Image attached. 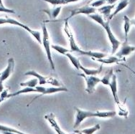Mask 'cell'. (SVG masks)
I'll return each instance as SVG.
<instances>
[{"label": "cell", "mask_w": 135, "mask_h": 134, "mask_svg": "<svg viewBox=\"0 0 135 134\" xmlns=\"http://www.w3.org/2000/svg\"><path fill=\"white\" fill-rule=\"evenodd\" d=\"M91 19H92L93 20H94L95 22H96L97 23H99L100 25H101L104 29L106 30L107 33V36H108V38H109V41L111 42V44H112V54H115L117 52V49H119V47L121 46V42L120 41H119L116 37L114 36V33L112 32V29H111V27H110V24H109V20H104L103 17H101V15L99 14H89L88 15Z\"/></svg>", "instance_id": "6da1fadb"}, {"label": "cell", "mask_w": 135, "mask_h": 134, "mask_svg": "<svg viewBox=\"0 0 135 134\" xmlns=\"http://www.w3.org/2000/svg\"><path fill=\"white\" fill-rule=\"evenodd\" d=\"M13 24V25H17L19 27H21L22 28L25 29L27 32H28L29 33L31 34L32 36H33L35 39L37 41L39 42L40 44H42V37L41 34L40 33V32L36 31V30H33L30 27H29L28 26L25 25L24 24L21 23L18 21L15 20L14 19L12 18H0V25L1 24Z\"/></svg>", "instance_id": "7a4b0ae2"}, {"label": "cell", "mask_w": 135, "mask_h": 134, "mask_svg": "<svg viewBox=\"0 0 135 134\" xmlns=\"http://www.w3.org/2000/svg\"><path fill=\"white\" fill-rule=\"evenodd\" d=\"M42 44L43 45L45 52H46V55L48 60H49L50 64V67L52 68V70H55V63L53 62V59L52 57V54H51V50H50V37L48 31H47V27H46V24L45 23L43 24L42 27Z\"/></svg>", "instance_id": "3957f363"}, {"label": "cell", "mask_w": 135, "mask_h": 134, "mask_svg": "<svg viewBox=\"0 0 135 134\" xmlns=\"http://www.w3.org/2000/svg\"><path fill=\"white\" fill-rule=\"evenodd\" d=\"M35 88L38 90V93H40V95L38 96L35 97L33 100H32L31 102L29 103L27 106H29L30 104H31L35 99L38 98L39 97H41V96H44V95H50V94L59 93V92H67V91H68V88H66L65 87H64V86H63V87H51V88H45V87H43V86H42V85H39V86H36Z\"/></svg>", "instance_id": "277c9868"}, {"label": "cell", "mask_w": 135, "mask_h": 134, "mask_svg": "<svg viewBox=\"0 0 135 134\" xmlns=\"http://www.w3.org/2000/svg\"><path fill=\"white\" fill-rule=\"evenodd\" d=\"M79 75L83 77L86 81V88L85 90L86 92H87L88 94L94 93L96 90V86L99 83H101V79L94 75H90V76L86 75L84 73L80 74Z\"/></svg>", "instance_id": "5b68a950"}, {"label": "cell", "mask_w": 135, "mask_h": 134, "mask_svg": "<svg viewBox=\"0 0 135 134\" xmlns=\"http://www.w3.org/2000/svg\"><path fill=\"white\" fill-rule=\"evenodd\" d=\"M75 110L76 111V116H75V123L73 126L74 128H76L77 127L79 126L85 119L88 118L95 117L94 112L83 111V110H81V109L78 108L76 107H75Z\"/></svg>", "instance_id": "8992f818"}, {"label": "cell", "mask_w": 135, "mask_h": 134, "mask_svg": "<svg viewBox=\"0 0 135 134\" xmlns=\"http://www.w3.org/2000/svg\"><path fill=\"white\" fill-rule=\"evenodd\" d=\"M64 31H65V34H67L68 37V39H69V44H70V51L71 52H76L79 53V54H81V53L82 52V49L79 48V47L77 45L76 42H75V39H74V37H73V33L70 30V27H69V25H68V21H65V27H64Z\"/></svg>", "instance_id": "52a82bcc"}, {"label": "cell", "mask_w": 135, "mask_h": 134, "mask_svg": "<svg viewBox=\"0 0 135 134\" xmlns=\"http://www.w3.org/2000/svg\"><path fill=\"white\" fill-rule=\"evenodd\" d=\"M96 12V8H94L91 6L86 5L82 7L77 8L73 10H70V16L65 19V21H68V19H70V18H72L74 16H76L79 14H86V15H89L91 14H94Z\"/></svg>", "instance_id": "ba28073f"}, {"label": "cell", "mask_w": 135, "mask_h": 134, "mask_svg": "<svg viewBox=\"0 0 135 134\" xmlns=\"http://www.w3.org/2000/svg\"><path fill=\"white\" fill-rule=\"evenodd\" d=\"M121 48L119 51L116 52L115 54L117 57L119 58H125V57L129 56L131 53L135 51V46L130 45L128 42V40H125L123 44H121Z\"/></svg>", "instance_id": "9c48e42d"}, {"label": "cell", "mask_w": 135, "mask_h": 134, "mask_svg": "<svg viewBox=\"0 0 135 134\" xmlns=\"http://www.w3.org/2000/svg\"><path fill=\"white\" fill-rule=\"evenodd\" d=\"M15 59L11 57V58L8 59V64L6 69L2 72H1L0 83H3L4 81H5L8 77L10 76L11 74L13 72L14 68H15Z\"/></svg>", "instance_id": "30bf717a"}, {"label": "cell", "mask_w": 135, "mask_h": 134, "mask_svg": "<svg viewBox=\"0 0 135 134\" xmlns=\"http://www.w3.org/2000/svg\"><path fill=\"white\" fill-rule=\"evenodd\" d=\"M109 87H110V89L112 90V93L113 95V97H114V100L116 102L117 105L119 106L120 104L119 99V97H118V92H117V75L114 74L113 76H112V79H111V82L109 83Z\"/></svg>", "instance_id": "8fae6325"}, {"label": "cell", "mask_w": 135, "mask_h": 134, "mask_svg": "<svg viewBox=\"0 0 135 134\" xmlns=\"http://www.w3.org/2000/svg\"><path fill=\"white\" fill-rule=\"evenodd\" d=\"M45 118L47 120V121L49 122L50 124L51 125V126L54 128L55 131L57 132V134H66L65 132L62 131V130L60 128V127L58 126L56 120H55V117L53 113H50L47 115L45 116Z\"/></svg>", "instance_id": "7c38bea8"}, {"label": "cell", "mask_w": 135, "mask_h": 134, "mask_svg": "<svg viewBox=\"0 0 135 134\" xmlns=\"http://www.w3.org/2000/svg\"><path fill=\"white\" fill-rule=\"evenodd\" d=\"M94 60H97L98 62H100L104 64H114V63H119L120 62H125L126 59L125 58H119L117 56H110V57H106L102 59H94Z\"/></svg>", "instance_id": "4fadbf2b"}, {"label": "cell", "mask_w": 135, "mask_h": 134, "mask_svg": "<svg viewBox=\"0 0 135 134\" xmlns=\"http://www.w3.org/2000/svg\"><path fill=\"white\" fill-rule=\"evenodd\" d=\"M115 7L114 4H107V5L102 6L101 7L98 9V11L101 13L102 15L104 16V18L107 20H109V17L111 16V12L112 10Z\"/></svg>", "instance_id": "5bb4252c"}, {"label": "cell", "mask_w": 135, "mask_h": 134, "mask_svg": "<svg viewBox=\"0 0 135 134\" xmlns=\"http://www.w3.org/2000/svg\"><path fill=\"white\" fill-rule=\"evenodd\" d=\"M129 0H121L118 3L117 7L115 9V10L114 12L111 14V16L109 17V20H111L112 18H114V17L117 15L118 13L121 12L122 10H123L124 9L127 7L128 5H129Z\"/></svg>", "instance_id": "9a60e30c"}, {"label": "cell", "mask_w": 135, "mask_h": 134, "mask_svg": "<svg viewBox=\"0 0 135 134\" xmlns=\"http://www.w3.org/2000/svg\"><path fill=\"white\" fill-rule=\"evenodd\" d=\"M25 75H32L33 77H35L39 81V85H45V84H47V77H44L40 74H39L38 72H37L35 70H30L27 71L25 73Z\"/></svg>", "instance_id": "2e32d148"}, {"label": "cell", "mask_w": 135, "mask_h": 134, "mask_svg": "<svg viewBox=\"0 0 135 134\" xmlns=\"http://www.w3.org/2000/svg\"><path fill=\"white\" fill-rule=\"evenodd\" d=\"M81 55H86L88 57H92L93 59H102L104 57H107V54L102 53V52H93V51H85L83 50L82 52L81 53Z\"/></svg>", "instance_id": "e0dca14e"}, {"label": "cell", "mask_w": 135, "mask_h": 134, "mask_svg": "<svg viewBox=\"0 0 135 134\" xmlns=\"http://www.w3.org/2000/svg\"><path fill=\"white\" fill-rule=\"evenodd\" d=\"M79 69L81 70L83 72V73L86 75H94V76H96V75H98L99 73H101V72L102 71V65H101L100 67L98 68V69H88L87 67H84L82 65V64H80L79 66Z\"/></svg>", "instance_id": "ac0fdd59"}, {"label": "cell", "mask_w": 135, "mask_h": 134, "mask_svg": "<svg viewBox=\"0 0 135 134\" xmlns=\"http://www.w3.org/2000/svg\"><path fill=\"white\" fill-rule=\"evenodd\" d=\"M117 115L116 111H96L94 113V116L97 118H113Z\"/></svg>", "instance_id": "d6986e66"}, {"label": "cell", "mask_w": 135, "mask_h": 134, "mask_svg": "<svg viewBox=\"0 0 135 134\" xmlns=\"http://www.w3.org/2000/svg\"><path fill=\"white\" fill-rule=\"evenodd\" d=\"M61 9H62L61 6H58L57 7L53 8V9H49V10L43 9V10L41 11L47 14L50 19H56L57 17V16L59 15L60 11H61Z\"/></svg>", "instance_id": "ffe728a7"}, {"label": "cell", "mask_w": 135, "mask_h": 134, "mask_svg": "<svg viewBox=\"0 0 135 134\" xmlns=\"http://www.w3.org/2000/svg\"><path fill=\"white\" fill-rule=\"evenodd\" d=\"M38 93V90H37L36 88H25L22 90H18L15 93H11V94H8V98H11V97H14V96H17L20 94L22 93Z\"/></svg>", "instance_id": "44dd1931"}, {"label": "cell", "mask_w": 135, "mask_h": 134, "mask_svg": "<svg viewBox=\"0 0 135 134\" xmlns=\"http://www.w3.org/2000/svg\"><path fill=\"white\" fill-rule=\"evenodd\" d=\"M124 29L125 40H128V35H129V33L131 26L132 24V19H130L129 17H128L127 15H125L124 17Z\"/></svg>", "instance_id": "7402d4cb"}, {"label": "cell", "mask_w": 135, "mask_h": 134, "mask_svg": "<svg viewBox=\"0 0 135 134\" xmlns=\"http://www.w3.org/2000/svg\"><path fill=\"white\" fill-rule=\"evenodd\" d=\"M38 83H39L38 80H37V78H35V79H32V80H29V81L24 82V83H20V85L21 87L35 88Z\"/></svg>", "instance_id": "603a6c76"}, {"label": "cell", "mask_w": 135, "mask_h": 134, "mask_svg": "<svg viewBox=\"0 0 135 134\" xmlns=\"http://www.w3.org/2000/svg\"><path fill=\"white\" fill-rule=\"evenodd\" d=\"M100 128H101L100 125L99 124H96V125L94 126L93 127H91V128H88L83 129L81 131H77L80 132V133L83 134H93L96 131H99Z\"/></svg>", "instance_id": "cb8c5ba5"}, {"label": "cell", "mask_w": 135, "mask_h": 134, "mask_svg": "<svg viewBox=\"0 0 135 134\" xmlns=\"http://www.w3.org/2000/svg\"><path fill=\"white\" fill-rule=\"evenodd\" d=\"M65 56H67L68 58L70 59V61L73 64V66L76 68V70H79V66L81 64L80 61H79V59L78 58H76L75 57H74V56H73L70 52H68L67 54H65Z\"/></svg>", "instance_id": "d4e9b609"}, {"label": "cell", "mask_w": 135, "mask_h": 134, "mask_svg": "<svg viewBox=\"0 0 135 134\" xmlns=\"http://www.w3.org/2000/svg\"><path fill=\"white\" fill-rule=\"evenodd\" d=\"M113 75H114V71L113 70H110V71L107 72V74L104 75V77L101 79V83H102L105 85H109Z\"/></svg>", "instance_id": "484cf974"}, {"label": "cell", "mask_w": 135, "mask_h": 134, "mask_svg": "<svg viewBox=\"0 0 135 134\" xmlns=\"http://www.w3.org/2000/svg\"><path fill=\"white\" fill-rule=\"evenodd\" d=\"M0 131L2 132H11V133H15L18 134H23V132H21L18 130H16L15 128H10V127L6 126H4V125H1L0 124Z\"/></svg>", "instance_id": "4316f807"}, {"label": "cell", "mask_w": 135, "mask_h": 134, "mask_svg": "<svg viewBox=\"0 0 135 134\" xmlns=\"http://www.w3.org/2000/svg\"><path fill=\"white\" fill-rule=\"evenodd\" d=\"M51 47H52V49H55V50H56L57 52H59L60 54H67L68 52H69V50L65 47H62V46H60V45H55V44H52L51 45Z\"/></svg>", "instance_id": "83f0119b"}, {"label": "cell", "mask_w": 135, "mask_h": 134, "mask_svg": "<svg viewBox=\"0 0 135 134\" xmlns=\"http://www.w3.org/2000/svg\"><path fill=\"white\" fill-rule=\"evenodd\" d=\"M47 84L54 85L55 87H63V85L60 81L53 77H47Z\"/></svg>", "instance_id": "f1b7e54d"}, {"label": "cell", "mask_w": 135, "mask_h": 134, "mask_svg": "<svg viewBox=\"0 0 135 134\" xmlns=\"http://www.w3.org/2000/svg\"><path fill=\"white\" fill-rule=\"evenodd\" d=\"M104 4H107V0H96L91 3V6L94 8H97L101 6H104Z\"/></svg>", "instance_id": "f546056e"}, {"label": "cell", "mask_w": 135, "mask_h": 134, "mask_svg": "<svg viewBox=\"0 0 135 134\" xmlns=\"http://www.w3.org/2000/svg\"><path fill=\"white\" fill-rule=\"evenodd\" d=\"M44 2L49 3L50 4L53 6H57V5H62L65 4V0H42Z\"/></svg>", "instance_id": "4dcf8cb0"}, {"label": "cell", "mask_w": 135, "mask_h": 134, "mask_svg": "<svg viewBox=\"0 0 135 134\" xmlns=\"http://www.w3.org/2000/svg\"><path fill=\"white\" fill-rule=\"evenodd\" d=\"M8 90H4L2 93H1L0 95V103H2L8 98Z\"/></svg>", "instance_id": "1f68e13d"}, {"label": "cell", "mask_w": 135, "mask_h": 134, "mask_svg": "<svg viewBox=\"0 0 135 134\" xmlns=\"http://www.w3.org/2000/svg\"><path fill=\"white\" fill-rule=\"evenodd\" d=\"M0 12H5V13H10V14H15V12L13 9H7L6 7H0Z\"/></svg>", "instance_id": "d6a6232c"}, {"label": "cell", "mask_w": 135, "mask_h": 134, "mask_svg": "<svg viewBox=\"0 0 135 134\" xmlns=\"http://www.w3.org/2000/svg\"><path fill=\"white\" fill-rule=\"evenodd\" d=\"M118 1H119V0H107V4H114Z\"/></svg>", "instance_id": "836d02e7"}, {"label": "cell", "mask_w": 135, "mask_h": 134, "mask_svg": "<svg viewBox=\"0 0 135 134\" xmlns=\"http://www.w3.org/2000/svg\"><path fill=\"white\" fill-rule=\"evenodd\" d=\"M78 1H81V0H65V4H69V3L72 2H78Z\"/></svg>", "instance_id": "e575fe53"}, {"label": "cell", "mask_w": 135, "mask_h": 134, "mask_svg": "<svg viewBox=\"0 0 135 134\" xmlns=\"http://www.w3.org/2000/svg\"><path fill=\"white\" fill-rule=\"evenodd\" d=\"M122 65H123V66H124V67H127V69H129V70H130V71H132V72H133V73H134V74L135 75V71L134 70H132V68H130L129 67V66H127V64H122Z\"/></svg>", "instance_id": "d590c367"}, {"label": "cell", "mask_w": 135, "mask_h": 134, "mask_svg": "<svg viewBox=\"0 0 135 134\" xmlns=\"http://www.w3.org/2000/svg\"><path fill=\"white\" fill-rule=\"evenodd\" d=\"M4 91V85L2 83H0V93H2Z\"/></svg>", "instance_id": "8d00e7d4"}, {"label": "cell", "mask_w": 135, "mask_h": 134, "mask_svg": "<svg viewBox=\"0 0 135 134\" xmlns=\"http://www.w3.org/2000/svg\"><path fill=\"white\" fill-rule=\"evenodd\" d=\"M4 134H18V133H11V132H3ZM23 134H26L24 133Z\"/></svg>", "instance_id": "74e56055"}, {"label": "cell", "mask_w": 135, "mask_h": 134, "mask_svg": "<svg viewBox=\"0 0 135 134\" xmlns=\"http://www.w3.org/2000/svg\"><path fill=\"white\" fill-rule=\"evenodd\" d=\"M0 7H4V5L3 4L2 0H0Z\"/></svg>", "instance_id": "f35d334b"}, {"label": "cell", "mask_w": 135, "mask_h": 134, "mask_svg": "<svg viewBox=\"0 0 135 134\" xmlns=\"http://www.w3.org/2000/svg\"><path fill=\"white\" fill-rule=\"evenodd\" d=\"M75 133H78V134H83V133H80V132H78L77 131H75Z\"/></svg>", "instance_id": "ab89813d"}, {"label": "cell", "mask_w": 135, "mask_h": 134, "mask_svg": "<svg viewBox=\"0 0 135 134\" xmlns=\"http://www.w3.org/2000/svg\"><path fill=\"white\" fill-rule=\"evenodd\" d=\"M132 24H134L135 25V22L133 21V19H132Z\"/></svg>", "instance_id": "60d3db41"}, {"label": "cell", "mask_w": 135, "mask_h": 134, "mask_svg": "<svg viewBox=\"0 0 135 134\" xmlns=\"http://www.w3.org/2000/svg\"><path fill=\"white\" fill-rule=\"evenodd\" d=\"M93 1H96V0H90V1H89V2H88V3L91 2H93Z\"/></svg>", "instance_id": "b9f144b4"}, {"label": "cell", "mask_w": 135, "mask_h": 134, "mask_svg": "<svg viewBox=\"0 0 135 134\" xmlns=\"http://www.w3.org/2000/svg\"><path fill=\"white\" fill-rule=\"evenodd\" d=\"M133 21H134V22H135V19H133Z\"/></svg>", "instance_id": "7bdbcfd3"}, {"label": "cell", "mask_w": 135, "mask_h": 134, "mask_svg": "<svg viewBox=\"0 0 135 134\" xmlns=\"http://www.w3.org/2000/svg\"><path fill=\"white\" fill-rule=\"evenodd\" d=\"M70 134H76L75 133H70Z\"/></svg>", "instance_id": "ee69618b"}, {"label": "cell", "mask_w": 135, "mask_h": 134, "mask_svg": "<svg viewBox=\"0 0 135 134\" xmlns=\"http://www.w3.org/2000/svg\"><path fill=\"white\" fill-rule=\"evenodd\" d=\"M0 75H1V72H0Z\"/></svg>", "instance_id": "f6af8a7d"}]
</instances>
